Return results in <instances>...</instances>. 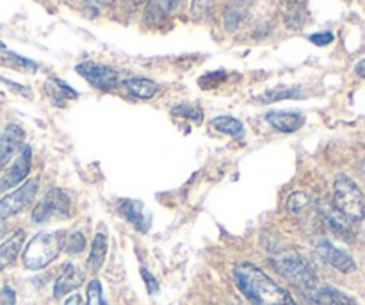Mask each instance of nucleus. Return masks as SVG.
Segmentation results:
<instances>
[{
    "instance_id": "obj_1",
    "label": "nucleus",
    "mask_w": 365,
    "mask_h": 305,
    "mask_svg": "<svg viewBox=\"0 0 365 305\" xmlns=\"http://www.w3.org/2000/svg\"><path fill=\"white\" fill-rule=\"evenodd\" d=\"M234 282L252 305H296L287 289L252 263L235 264Z\"/></svg>"
},
{
    "instance_id": "obj_2",
    "label": "nucleus",
    "mask_w": 365,
    "mask_h": 305,
    "mask_svg": "<svg viewBox=\"0 0 365 305\" xmlns=\"http://www.w3.org/2000/svg\"><path fill=\"white\" fill-rule=\"evenodd\" d=\"M271 264L285 281L296 286L302 293H307L314 286L319 284V279H317L314 268L294 250H280V252L273 254Z\"/></svg>"
},
{
    "instance_id": "obj_3",
    "label": "nucleus",
    "mask_w": 365,
    "mask_h": 305,
    "mask_svg": "<svg viewBox=\"0 0 365 305\" xmlns=\"http://www.w3.org/2000/svg\"><path fill=\"white\" fill-rule=\"evenodd\" d=\"M64 245H66V232L64 231L39 232L25 246L24 266L32 271L43 270L59 257Z\"/></svg>"
},
{
    "instance_id": "obj_4",
    "label": "nucleus",
    "mask_w": 365,
    "mask_h": 305,
    "mask_svg": "<svg viewBox=\"0 0 365 305\" xmlns=\"http://www.w3.org/2000/svg\"><path fill=\"white\" fill-rule=\"evenodd\" d=\"M334 206L351 221H362L365 218V200L362 191L356 182L344 174L335 177Z\"/></svg>"
},
{
    "instance_id": "obj_5",
    "label": "nucleus",
    "mask_w": 365,
    "mask_h": 305,
    "mask_svg": "<svg viewBox=\"0 0 365 305\" xmlns=\"http://www.w3.org/2000/svg\"><path fill=\"white\" fill-rule=\"evenodd\" d=\"M70 216V196L59 188H53L43 196L32 211L34 224H46L52 220H66Z\"/></svg>"
},
{
    "instance_id": "obj_6",
    "label": "nucleus",
    "mask_w": 365,
    "mask_h": 305,
    "mask_svg": "<svg viewBox=\"0 0 365 305\" xmlns=\"http://www.w3.org/2000/svg\"><path fill=\"white\" fill-rule=\"evenodd\" d=\"M77 74L84 77L93 88L100 89V91H110L120 86V74L114 68L106 66V64L93 63V61H84V63L77 64Z\"/></svg>"
},
{
    "instance_id": "obj_7",
    "label": "nucleus",
    "mask_w": 365,
    "mask_h": 305,
    "mask_svg": "<svg viewBox=\"0 0 365 305\" xmlns=\"http://www.w3.org/2000/svg\"><path fill=\"white\" fill-rule=\"evenodd\" d=\"M38 186L39 179H32V181H27L24 186H20L16 191L4 196V199L0 200V220L16 216V214L21 213L25 207L31 206L36 193H38Z\"/></svg>"
},
{
    "instance_id": "obj_8",
    "label": "nucleus",
    "mask_w": 365,
    "mask_h": 305,
    "mask_svg": "<svg viewBox=\"0 0 365 305\" xmlns=\"http://www.w3.org/2000/svg\"><path fill=\"white\" fill-rule=\"evenodd\" d=\"M316 252L321 259L327 264H330L331 268L339 270L341 274H353L356 270V264L353 261V257L349 256L346 250L339 249L334 243H330L328 239H321L316 246Z\"/></svg>"
},
{
    "instance_id": "obj_9",
    "label": "nucleus",
    "mask_w": 365,
    "mask_h": 305,
    "mask_svg": "<svg viewBox=\"0 0 365 305\" xmlns=\"http://www.w3.org/2000/svg\"><path fill=\"white\" fill-rule=\"evenodd\" d=\"M317 211H319L324 225H327L337 238L344 239V241H353V239H355L351 220H348L337 207L330 206V204H319V209Z\"/></svg>"
},
{
    "instance_id": "obj_10",
    "label": "nucleus",
    "mask_w": 365,
    "mask_h": 305,
    "mask_svg": "<svg viewBox=\"0 0 365 305\" xmlns=\"http://www.w3.org/2000/svg\"><path fill=\"white\" fill-rule=\"evenodd\" d=\"M31 166H32V150L31 146H24L20 156L16 157V161L11 164L9 170H7L6 174H4V177L0 179V191H6V189L24 182L25 179H27V175L31 174Z\"/></svg>"
},
{
    "instance_id": "obj_11",
    "label": "nucleus",
    "mask_w": 365,
    "mask_h": 305,
    "mask_svg": "<svg viewBox=\"0 0 365 305\" xmlns=\"http://www.w3.org/2000/svg\"><path fill=\"white\" fill-rule=\"evenodd\" d=\"M303 295L312 305H359L349 295L339 291L334 286L321 284V282Z\"/></svg>"
},
{
    "instance_id": "obj_12",
    "label": "nucleus",
    "mask_w": 365,
    "mask_h": 305,
    "mask_svg": "<svg viewBox=\"0 0 365 305\" xmlns=\"http://www.w3.org/2000/svg\"><path fill=\"white\" fill-rule=\"evenodd\" d=\"M25 141V132L20 125H7L4 132L0 134V168L6 166L11 161V157L21 149Z\"/></svg>"
},
{
    "instance_id": "obj_13",
    "label": "nucleus",
    "mask_w": 365,
    "mask_h": 305,
    "mask_svg": "<svg viewBox=\"0 0 365 305\" xmlns=\"http://www.w3.org/2000/svg\"><path fill=\"white\" fill-rule=\"evenodd\" d=\"M266 121L278 132L292 134L303 127L305 116L302 113H296V111H269L266 114Z\"/></svg>"
},
{
    "instance_id": "obj_14",
    "label": "nucleus",
    "mask_w": 365,
    "mask_h": 305,
    "mask_svg": "<svg viewBox=\"0 0 365 305\" xmlns=\"http://www.w3.org/2000/svg\"><path fill=\"white\" fill-rule=\"evenodd\" d=\"M82 282H84V274L75 264H66L59 277H57L56 284H53V296L63 299L68 293L75 291L78 286H82Z\"/></svg>"
},
{
    "instance_id": "obj_15",
    "label": "nucleus",
    "mask_w": 365,
    "mask_h": 305,
    "mask_svg": "<svg viewBox=\"0 0 365 305\" xmlns=\"http://www.w3.org/2000/svg\"><path fill=\"white\" fill-rule=\"evenodd\" d=\"M120 213L123 214V218H127L132 225L135 227V231L146 232L152 224V216L145 211V206L139 200H125L120 206Z\"/></svg>"
},
{
    "instance_id": "obj_16",
    "label": "nucleus",
    "mask_w": 365,
    "mask_h": 305,
    "mask_svg": "<svg viewBox=\"0 0 365 305\" xmlns=\"http://www.w3.org/2000/svg\"><path fill=\"white\" fill-rule=\"evenodd\" d=\"M25 243V231H16L11 238L0 245V270H6L7 266L16 261L18 254L21 252V246Z\"/></svg>"
},
{
    "instance_id": "obj_17",
    "label": "nucleus",
    "mask_w": 365,
    "mask_h": 305,
    "mask_svg": "<svg viewBox=\"0 0 365 305\" xmlns=\"http://www.w3.org/2000/svg\"><path fill=\"white\" fill-rule=\"evenodd\" d=\"M45 89L57 107H64L68 100L78 99V93L71 86H68L66 82L61 81V79H48L45 84Z\"/></svg>"
},
{
    "instance_id": "obj_18",
    "label": "nucleus",
    "mask_w": 365,
    "mask_h": 305,
    "mask_svg": "<svg viewBox=\"0 0 365 305\" xmlns=\"http://www.w3.org/2000/svg\"><path fill=\"white\" fill-rule=\"evenodd\" d=\"M123 86L132 96L141 100L153 99L159 93V84L146 77H130L123 82Z\"/></svg>"
},
{
    "instance_id": "obj_19",
    "label": "nucleus",
    "mask_w": 365,
    "mask_h": 305,
    "mask_svg": "<svg viewBox=\"0 0 365 305\" xmlns=\"http://www.w3.org/2000/svg\"><path fill=\"white\" fill-rule=\"evenodd\" d=\"M107 238L106 234H96L95 239H93V245H91V252H89L88 257V268L89 271H98L100 268L103 266V261H106L107 256Z\"/></svg>"
},
{
    "instance_id": "obj_20",
    "label": "nucleus",
    "mask_w": 365,
    "mask_h": 305,
    "mask_svg": "<svg viewBox=\"0 0 365 305\" xmlns=\"http://www.w3.org/2000/svg\"><path fill=\"white\" fill-rule=\"evenodd\" d=\"M212 127L221 134L232 136V138H241L245 134V125L241 120L234 116H217L212 120Z\"/></svg>"
},
{
    "instance_id": "obj_21",
    "label": "nucleus",
    "mask_w": 365,
    "mask_h": 305,
    "mask_svg": "<svg viewBox=\"0 0 365 305\" xmlns=\"http://www.w3.org/2000/svg\"><path fill=\"white\" fill-rule=\"evenodd\" d=\"M305 96V93L302 89H296V88H274L269 89V91L264 93L262 96L257 99L259 104H273L278 102V100H289V99H302Z\"/></svg>"
},
{
    "instance_id": "obj_22",
    "label": "nucleus",
    "mask_w": 365,
    "mask_h": 305,
    "mask_svg": "<svg viewBox=\"0 0 365 305\" xmlns=\"http://www.w3.org/2000/svg\"><path fill=\"white\" fill-rule=\"evenodd\" d=\"M250 2H252V0H230V4H228V13H227L228 27L234 29L235 25L241 21V18L245 16L246 9H248Z\"/></svg>"
},
{
    "instance_id": "obj_23",
    "label": "nucleus",
    "mask_w": 365,
    "mask_h": 305,
    "mask_svg": "<svg viewBox=\"0 0 365 305\" xmlns=\"http://www.w3.org/2000/svg\"><path fill=\"white\" fill-rule=\"evenodd\" d=\"M171 113L175 114V116H182V118H187V120L195 121V124H202L203 120V113L202 109H198V107L195 106H187V104H184V106H177L173 107V111Z\"/></svg>"
},
{
    "instance_id": "obj_24",
    "label": "nucleus",
    "mask_w": 365,
    "mask_h": 305,
    "mask_svg": "<svg viewBox=\"0 0 365 305\" xmlns=\"http://www.w3.org/2000/svg\"><path fill=\"white\" fill-rule=\"evenodd\" d=\"M309 204H310L309 195H305V193H292V195L289 196L287 209L291 214H299L307 206H309Z\"/></svg>"
},
{
    "instance_id": "obj_25",
    "label": "nucleus",
    "mask_w": 365,
    "mask_h": 305,
    "mask_svg": "<svg viewBox=\"0 0 365 305\" xmlns=\"http://www.w3.org/2000/svg\"><path fill=\"white\" fill-rule=\"evenodd\" d=\"M88 305H109L107 300L103 299L102 284L100 281H91L88 286Z\"/></svg>"
},
{
    "instance_id": "obj_26",
    "label": "nucleus",
    "mask_w": 365,
    "mask_h": 305,
    "mask_svg": "<svg viewBox=\"0 0 365 305\" xmlns=\"http://www.w3.org/2000/svg\"><path fill=\"white\" fill-rule=\"evenodd\" d=\"M66 252L68 254H81L84 252L86 249V238L84 234H81V232H73V234L70 236V238L66 239Z\"/></svg>"
},
{
    "instance_id": "obj_27",
    "label": "nucleus",
    "mask_w": 365,
    "mask_h": 305,
    "mask_svg": "<svg viewBox=\"0 0 365 305\" xmlns=\"http://www.w3.org/2000/svg\"><path fill=\"white\" fill-rule=\"evenodd\" d=\"M214 0H192L191 14L195 18H203L210 9H212Z\"/></svg>"
},
{
    "instance_id": "obj_28",
    "label": "nucleus",
    "mask_w": 365,
    "mask_h": 305,
    "mask_svg": "<svg viewBox=\"0 0 365 305\" xmlns=\"http://www.w3.org/2000/svg\"><path fill=\"white\" fill-rule=\"evenodd\" d=\"M141 277L143 281H145V286H146V291H148V295H157L159 293V282L155 281V277H153L152 274H150L146 268H141Z\"/></svg>"
},
{
    "instance_id": "obj_29",
    "label": "nucleus",
    "mask_w": 365,
    "mask_h": 305,
    "mask_svg": "<svg viewBox=\"0 0 365 305\" xmlns=\"http://www.w3.org/2000/svg\"><path fill=\"white\" fill-rule=\"evenodd\" d=\"M309 39L314 43V45L327 46V45H330V43H334L335 36H334V32L324 31V32H316V34H310Z\"/></svg>"
},
{
    "instance_id": "obj_30",
    "label": "nucleus",
    "mask_w": 365,
    "mask_h": 305,
    "mask_svg": "<svg viewBox=\"0 0 365 305\" xmlns=\"http://www.w3.org/2000/svg\"><path fill=\"white\" fill-rule=\"evenodd\" d=\"M0 81L4 82V84H7L9 86L11 89H14V91L16 93H20L21 96H27V99H31L32 96V93H31V89L27 88V86H21V84H16V82H13V81H9V79H4V77H0Z\"/></svg>"
},
{
    "instance_id": "obj_31",
    "label": "nucleus",
    "mask_w": 365,
    "mask_h": 305,
    "mask_svg": "<svg viewBox=\"0 0 365 305\" xmlns=\"http://www.w3.org/2000/svg\"><path fill=\"white\" fill-rule=\"evenodd\" d=\"M16 304V293L11 288H4L0 291V305H14Z\"/></svg>"
},
{
    "instance_id": "obj_32",
    "label": "nucleus",
    "mask_w": 365,
    "mask_h": 305,
    "mask_svg": "<svg viewBox=\"0 0 365 305\" xmlns=\"http://www.w3.org/2000/svg\"><path fill=\"white\" fill-rule=\"evenodd\" d=\"M182 0H163V6H164V11H173L177 9L178 6H180Z\"/></svg>"
},
{
    "instance_id": "obj_33",
    "label": "nucleus",
    "mask_w": 365,
    "mask_h": 305,
    "mask_svg": "<svg viewBox=\"0 0 365 305\" xmlns=\"http://www.w3.org/2000/svg\"><path fill=\"white\" fill-rule=\"evenodd\" d=\"M355 71H356V74L360 75V77L365 79V59L359 61V63H356V66H355Z\"/></svg>"
},
{
    "instance_id": "obj_34",
    "label": "nucleus",
    "mask_w": 365,
    "mask_h": 305,
    "mask_svg": "<svg viewBox=\"0 0 365 305\" xmlns=\"http://www.w3.org/2000/svg\"><path fill=\"white\" fill-rule=\"evenodd\" d=\"M64 305H81V296H78V295L70 296V299H68L66 302H64Z\"/></svg>"
},
{
    "instance_id": "obj_35",
    "label": "nucleus",
    "mask_w": 365,
    "mask_h": 305,
    "mask_svg": "<svg viewBox=\"0 0 365 305\" xmlns=\"http://www.w3.org/2000/svg\"><path fill=\"white\" fill-rule=\"evenodd\" d=\"M89 4H93V6H100V4L103 2V0H88Z\"/></svg>"
},
{
    "instance_id": "obj_36",
    "label": "nucleus",
    "mask_w": 365,
    "mask_h": 305,
    "mask_svg": "<svg viewBox=\"0 0 365 305\" xmlns=\"http://www.w3.org/2000/svg\"><path fill=\"white\" fill-rule=\"evenodd\" d=\"M284 2L289 4V6H292V4H296V2H298V0H284Z\"/></svg>"
},
{
    "instance_id": "obj_37",
    "label": "nucleus",
    "mask_w": 365,
    "mask_h": 305,
    "mask_svg": "<svg viewBox=\"0 0 365 305\" xmlns=\"http://www.w3.org/2000/svg\"><path fill=\"white\" fill-rule=\"evenodd\" d=\"M4 232H6V225H0V236H2Z\"/></svg>"
},
{
    "instance_id": "obj_38",
    "label": "nucleus",
    "mask_w": 365,
    "mask_h": 305,
    "mask_svg": "<svg viewBox=\"0 0 365 305\" xmlns=\"http://www.w3.org/2000/svg\"><path fill=\"white\" fill-rule=\"evenodd\" d=\"M0 49H2V50L6 49V43H2V41H0Z\"/></svg>"
},
{
    "instance_id": "obj_39",
    "label": "nucleus",
    "mask_w": 365,
    "mask_h": 305,
    "mask_svg": "<svg viewBox=\"0 0 365 305\" xmlns=\"http://www.w3.org/2000/svg\"><path fill=\"white\" fill-rule=\"evenodd\" d=\"M239 305H242V304H239Z\"/></svg>"
},
{
    "instance_id": "obj_40",
    "label": "nucleus",
    "mask_w": 365,
    "mask_h": 305,
    "mask_svg": "<svg viewBox=\"0 0 365 305\" xmlns=\"http://www.w3.org/2000/svg\"><path fill=\"white\" fill-rule=\"evenodd\" d=\"M364 170H365V166H364Z\"/></svg>"
}]
</instances>
